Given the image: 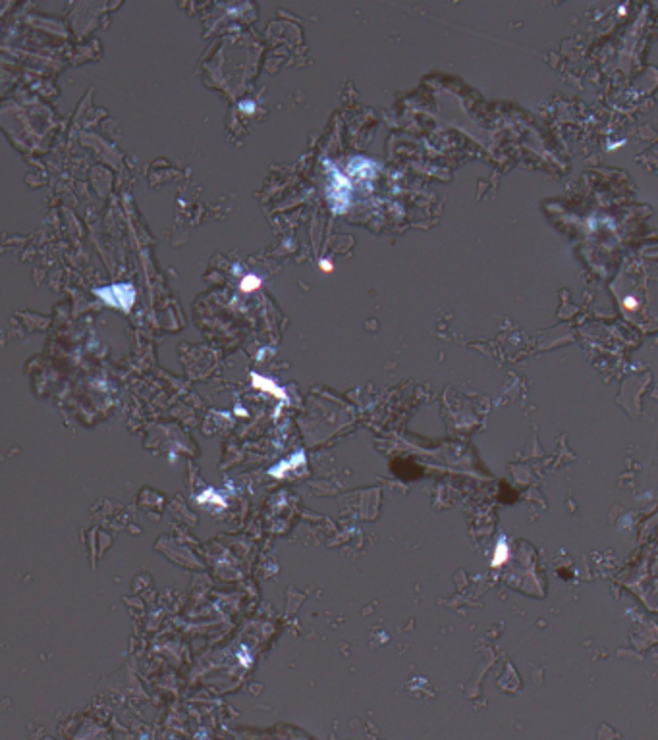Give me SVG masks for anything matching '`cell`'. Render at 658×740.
Masks as SVG:
<instances>
[{
    "label": "cell",
    "instance_id": "6da1fadb",
    "mask_svg": "<svg viewBox=\"0 0 658 740\" xmlns=\"http://www.w3.org/2000/svg\"><path fill=\"white\" fill-rule=\"evenodd\" d=\"M510 559V545L506 542L504 538L498 540V544L495 548V555H492V567H502L504 563H508Z\"/></svg>",
    "mask_w": 658,
    "mask_h": 740
},
{
    "label": "cell",
    "instance_id": "7a4b0ae2",
    "mask_svg": "<svg viewBox=\"0 0 658 740\" xmlns=\"http://www.w3.org/2000/svg\"><path fill=\"white\" fill-rule=\"evenodd\" d=\"M253 382H255V388L267 390V392L274 393L276 397H286L284 390H278V388L274 386V382H271V380H265V378H261V376H253Z\"/></svg>",
    "mask_w": 658,
    "mask_h": 740
},
{
    "label": "cell",
    "instance_id": "3957f363",
    "mask_svg": "<svg viewBox=\"0 0 658 740\" xmlns=\"http://www.w3.org/2000/svg\"><path fill=\"white\" fill-rule=\"evenodd\" d=\"M259 286H261V282L255 276H247L244 282H242V289H244V291H253V289H257Z\"/></svg>",
    "mask_w": 658,
    "mask_h": 740
},
{
    "label": "cell",
    "instance_id": "277c9868",
    "mask_svg": "<svg viewBox=\"0 0 658 740\" xmlns=\"http://www.w3.org/2000/svg\"><path fill=\"white\" fill-rule=\"evenodd\" d=\"M623 307H625L628 311H635V309L639 307V303H637V299H635V297H631L630 295V297H625V299H623Z\"/></svg>",
    "mask_w": 658,
    "mask_h": 740
},
{
    "label": "cell",
    "instance_id": "5b68a950",
    "mask_svg": "<svg viewBox=\"0 0 658 740\" xmlns=\"http://www.w3.org/2000/svg\"><path fill=\"white\" fill-rule=\"evenodd\" d=\"M319 268H321V270H323L325 274H330V272L334 270V264L328 259H323L321 262H319Z\"/></svg>",
    "mask_w": 658,
    "mask_h": 740
}]
</instances>
